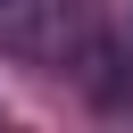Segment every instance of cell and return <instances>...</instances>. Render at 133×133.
<instances>
[{
    "label": "cell",
    "mask_w": 133,
    "mask_h": 133,
    "mask_svg": "<svg viewBox=\"0 0 133 133\" xmlns=\"http://www.w3.org/2000/svg\"><path fill=\"white\" fill-rule=\"evenodd\" d=\"M0 50L75 66V58H91V8L83 0H0Z\"/></svg>",
    "instance_id": "1"
},
{
    "label": "cell",
    "mask_w": 133,
    "mask_h": 133,
    "mask_svg": "<svg viewBox=\"0 0 133 133\" xmlns=\"http://www.w3.org/2000/svg\"><path fill=\"white\" fill-rule=\"evenodd\" d=\"M125 42H133V8H125Z\"/></svg>",
    "instance_id": "2"
}]
</instances>
